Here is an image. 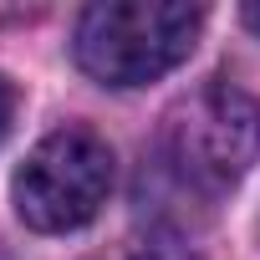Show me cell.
Returning <instances> with one entry per match:
<instances>
[{"label": "cell", "mask_w": 260, "mask_h": 260, "mask_svg": "<svg viewBox=\"0 0 260 260\" xmlns=\"http://www.w3.org/2000/svg\"><path fill=\"white\" fill-rule=\"evenodd\" d=\"M204 6L184 0H97L82 11L72 56L102 87H148L189 61Z\"/></svg>", "instance_id": "cell-1"}, {"label": "cell", "mask_w": 260, "mask_h": 260, "mask_svg": "<svg viewBox=\"0 0 260 260\" xmlns=\"http://www.w3.org/2000/svg\"><path fill=\"white\" fill-rule=\"evenodd\" d=\"M112 189V148L82 122L46 133L11 179L16 214L41 235H67L97 219Z\"/></svg>", "instance_id": "cell-2"}, {"label": "cell", "mask_w": 260, "mask_h": 260, "mask_svg": "<svg viewBox=\"0 0 260 260\" xmlns=\"http://www.w3.org/2000/svg\"><path fill=\"white\" fill-rule=\"evenodd\" d=\"M169 153L194 184L224 189L245 179L260 158V102L230 82L199 87L169 117Z\"/></svg>", "instance_id": "cell-3"}, {"label": "cell", "mask_w": 260, "mask_h": 260, "mask_svg": "<svg viewBox=\"0 0 260 260\" xmlns=\"http://www.w3.org/2000/svg\"><path fill=\"white\" fill-rule=\"evenodd\" d=\"M112 260H199L184 240H174V235H148V240H138V245H127L122 255H112Z\"/></svg>", "instance_id": "cell-4"}, {"label": "cell", "mask_w": 260, "mask_h": 260, "mask_svg": "<svg viewBox=\"0 0 260 260\" xmlns=\"http://www.w3.org/2000/svg\"><path fill=\"white\" fill-rule=\"evenodd\" d=\"M11 122H16V87H11L6 77H0V143H6Z\"/></svg>", "instance_id": "cell-5"}, {"label": "cell", "mask_w": 260, "mask_h": 260, "mask_svg": "<svg viewBox=\"0 0 260 260\" xmlns=\"http://www.w3.org/2000/svg\"><path fill=\"white\" fill-rule=\"evenodd\" d=\"M245 26L260 36V0H255V6H245Z\"/></svg>", "instance_id": "cell-6"}]
</instances>
